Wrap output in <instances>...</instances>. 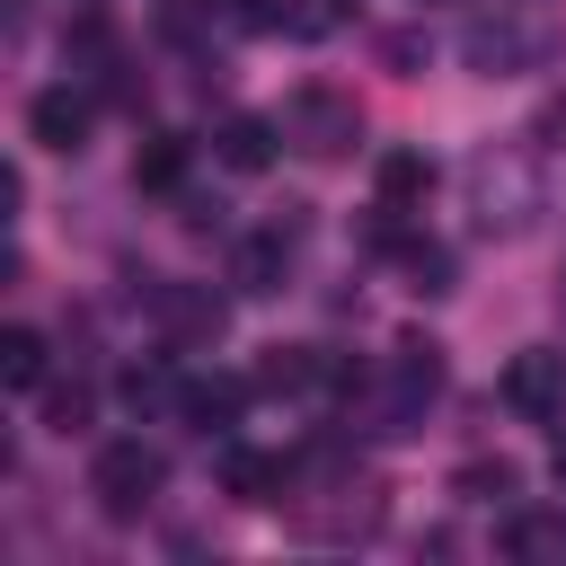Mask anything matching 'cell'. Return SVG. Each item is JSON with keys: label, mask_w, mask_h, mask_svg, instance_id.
Returning <instances> with one entry per match:
<instances>
[{"label": "cell", "mask_w": 566, "mask_h": 566, "mask_svg": "<svg viewBox=\"0 0 566 566\" xmlns=\"http://www.w3.org/2000/svg\"><path fill=\"white\" fill-rule=\"evenodd\" d=\"M159 486H168V460H159V442H142V433H124V442H106V451L88 460V495H97L106 522H142Z\"/></svg>", "instance_id": "obj_1"}, {"label": "cell", "mask_w": 566, "mask_h": 566, "mask_svg": "<svg viewBox=\"0 0 566 566\" xmlns=\"http://www.w3.org/2000/svg\"><path fill=\"white\" fill-rule=\"evenodd\" d=\"M283 142H292V150H310V159H345V150L363 142V106H354L345 88L310 80V88H292V97H283Z\"/></svg>", "instance_id": "obj_2"}, {"label": "cell", "mask_w": 566, "mask_h": 566, "mask_svg": "<svg viewBox=\"0 0 566 566\" xmlns=\"http://www.w3.org/2000/svg\"><path fill=\"white\" fill-rule=\"evenodd\" d=\"M504 407L531 416V424H557V416H566V354H557V345H522V354L504 363Z\"/></svg>", "instance_id": "obj_3"}, {"label": "cell", "mask_w": 566, "mask_h": 566, "mask_svg": "<svg viewBox=\"0 0 566 566\" xmlns=\"http://www.w3.org/2000/svg\"><path fill=\"white\" fill-rule=\"evenodd\" d=\"M88 124H97V88H35L27 97V142L35 150H80L88 142Z\"/></svg>", "instance_id": "obj_4"}, {"label": "cell", "mask_w": 566, "mask_h": 566, "mask_svg": "<svg viewBox=\"0 0 566 566\" xmlns=\"http://www.w3.org/2000/svg\"><path fill=\"white\" fill-rule=\"evenodd\" d=\"M433 389H442V345L407 336V345L389 354V389H380V398H389V407H380L389 424H380V433H407V416H416V407H433Z\"/></svg>", "instance_id": "obj_5"}, {"label": "cell", "mask_w": 566, "mask_h": 566, "mask_svg": "<svg viewBox=\"0 0 566 566\" xmlns=\"http://www.w3.org/2000/svg\"><path fill=\"white\" fill-rule=\"evenodd\" d=\"M469 62L495 80V71H539L548 62V35L539 27H513V18H478L469 27Z\"/></svg>", "instance_id": "obj_6"}, {"label": "cell", "mask_w": 566, "mask_h": 566, "mask_svg": "<svg viewBox=\"0 0 566 566\" xmlns=\"http://www.w3.org/2000/svg\"><path fill=\"white\" fill-rule=\"evenodd\" d=\"M283 265H292V230H283V221L230 248V283H239V292H283Z\"/></svg>", "instance_id": "obj_7"}, {"label": "cell", "mask_w": 566, "mask_h": 566, "mask_svg": "<svg viewBox=\"0 0 566 566\" xmlns=\"http://www.w3.org/2000/svg\"><path fill=\"white\" fill-rule=\"evenodd\" d=\"M265 398H301V389H327V354L318 345H265V363L248 371Z\"/></svg>", "instance_id": "obj_8"}, {"label": "cell", "mask_w": 566, "mask_h": 566, "mask_svg": "<svg viewBox=\"0 0 566 566\" xmlns=\"http://www.w3.org/2000/svg\"><path fill=\"white\" fill-rule=\"evenodd\" d=\"M274 142H283V115H230L212 150H221V168L256 177V168H274Z\"/></svg>", "instance_id": "obj_9"}, {"label": "cell", "mask_w": 566, "mask_h": 566, "mask_svg": "<svg viewBox=\"0 0 566 566\" xmlns=\"http://www.w3.org/2000/svg\"><path fill=\"white\" fill-rule=\"evenodd\" d=\"M248 398H256V380H239V371H212V380H186V407H177V416H186L195 433H221V424H230Z\"/></svg>", "instance_id": "obj_10"}, {"label": "cell", "mask_w": 566, "mask_h": 566, "mask_svg": "<svg viewBox=\"0 0 566 566\" xmlns=\"http://www.w3.org/2000/svg\"><path fill=\"white\" fill-rule=\"evenodd\" d=\"M371 186H380V212H416V203L433 195V159H424V150H380Z\"/></svg>", "instance_id": "obj_11"}, {"label": "cell", "mask_w": 566, "mask_h": 566, "mask_svg": "<svg viewBox=\"0 0 566 566\" xmlns=\"http://www.w3.org/2000/svg\"><path fill=\"white\" fill-rule=\"evenodd\" d=\"M159 327H168V336H186V345H212V336H221V292L168 283V292H159Z\"/></svg>", "instance_id": "obj_12"}, {"label": "cell", "mask_w": 566, "mask_h": 566, "mask_svg": "<svg viewBox=\"0 0 566 566\" xmlns=\"http://www.w3.org/2000/svg\"><path fill=\"white\" fill-rule=\"evenodd\" d=\"M186 159H195V150H186L177 133H150V142L133 150V186H142V195H177V186H186Z\"/></svg>", "instance_id": "obj_13"}, {"label": "cell", "mask_w": 566, "mask_h": 566, "mask_svg": "<svg viewBox=\"0 0 566 566\" xmlns=\"http://www.w3.org/2000/svg\"><path fill=\"white\" fill-rule=\"evenodd\" d=\"M221 486H230L239 504H274V495H283V460H265V451H221Z\"/></svg>", "instance_id": "obj_14"}, {"label": "cell", "mask_w": 566, "mask_h": 566, "mask_svg": "<svg viewBox=\"0 0 566 566\" xmlns=\"http://www.w3.org/2000/svg\"><path fill=\"white\" fill-rule=\"evenodd\" d=\"M124 407L133 416H168V407H186V380L168 363H142V371H124Z\"/></svg>", "instance_id": "obj_15"}, {"label": "cell", "mask_w": 566, "mask_h": 566, "mask_svg": "<svg viewBox=\"0 0 566 566\" xmlns=\"http://www.w3.org/2000/svg\"><path fill=\"white\" fill-rule=\"evenodd\" d=\"M0 389H44V336L35 327H9L0 336Z\"/></svg>", "instance_id": "obj_16"}, {"label": "cell", "mask_w": 566, "mask_h": 566, "mask_svg": "<svg viewBox=\"0 0 566 566\" xmlns=\"http://www.w3.org/2000/svg\"><path fill=\"white\" fill-rule=\"evenodd\" d=\"M522 478H513V460H469L460 478H451V495H469V504H504Z\"/></svg>", "instance_id": "obj_17"}, {"label": "cell", "mask_w": 566, "mask_h": 566, "mask_svg": "<svg viewBox=\"0 0 566 566\" xmlns=\"http://www.w3.org/2000/svg\"><path fill=\"white\" fill-rule=\"evenodd\" d=\"M504 548H513V557H557V548H566V531H557V522H539V513H513V522H504Z\"/></svg>", "instance_id": "obj_18"}, {"label": "cell", "mask_w": 566, "mask_h": 566, "mask_svg": "<svg viewBox=\"0 0 566 566\" xmlns=\"http://www.w3.org/2000/svg\"><path fill=\"white\" fill-rule=\"evenodd\" d=\"M212 9H221L239 35H265V27H283V9H292V0H212Z\"/></svg>", "instance_id": "obj_19"}, {"label": "cell", "mask_w": 566, "mask_h": 566, "mask_svg": "<svg viewBox=\"0 0 566 566\" xmlns=\"http://www.w3.org/2000/svg\"><path fill=\"white\" fill-rule=\"evenodd\" d=\"M44 424H53V433H80V424H88V389H80V380H71V389H44Z\"/></svg>", "instance_id": "obj_20"}, {"label": "cell", "mask_w": 566, "mask_h": 566, "mask_svg": "<svg viewBox=\"0 0 566 566\" xmlns=\"http://www.w3.org/2000/svg\"><path fill=\"white\" fill-rule=\"evenodd\" d=\"M336 18H345V0H292V9H283V27H292V35H327Z\"/></svg>", "instance_id": "obj_21"}, {"label": "cell", "mask_w": 566, "mask_h": 566, "mask_svg": "<svg viewBox=\"0 0 566 566\" xmlns=\"http://www.w3.org/2000/svg\"><path fill=\"white\" fill-rule=\"evenodd\" d=\"M203 9H212V0H159V27H168V35H203Z\"/></svg>", "instance_id": "obj_22"}, {"label": "cell", "mask_w": 566, "mask_h": 566, "mask_svg": "<svg viewBox=\"0 0 566 566\" xmlns=\"http://www.w3.org/2000/svg\"><path fill=\"white\" fill-rule=\"evenodd\" d=\"M557 486H566V442H557Z\"/></svg>", "instance_id": "obj_23"}]
</instances>
